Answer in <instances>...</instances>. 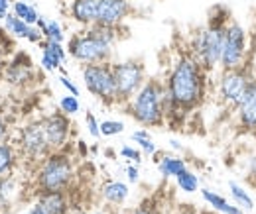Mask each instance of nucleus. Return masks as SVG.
I'll return each instance as SVG.
<instances>
[{"instance_id":"0eeeda50","label":"nucleus","mask_w":256,"mask_h":214,"mask_svg":"<svg viewBox=\"0 0 256 214\" xmlns=\"http://www.w3.org/2000/svg\"><path fill=\"white\" fill-rule=\"evenodd\" d=\"M83 85L91 96L104 106H116V85H114V73L112 61L91 63L81 67Z\"/></svg>"},{"instance_id":"393cba45","label":"nucleus","mask_w":256,"mask_h":214,"mask_svg":"<svg viewBox=\"0 0 256 214\" xmlns=\"http://www.w3.org/2000/svg\"><path fill=\"white\" fill-rule=\"evenodd\" d=\"M40 31H42V35H44V39H52V41H65V31L62 28V24L58 22V20H46L44 16H40V20H38V24H36Z\"/></svg>"},{"instance_id":"4468645a","label":"nucleus","mask_w":256,"mask_h":214,"mask_svg":"<svg viewBox=\"0 0 256 214\" xmlns=\"http://www.w3.org/2000/svg\"><path fill=\"white\" fill-rule=\"evenodd\" d=\"M136 14L132 0H96V22L102 26H124Z\"/></svg>"},{"instance_id":"4c0bfd02","label":"nucleus","mask_w":256,"mask_h":214,"mask_svg":"<svg viewBox=\"0 0 256 214\" xmlns=\"http://www.w3.org/2000/svg\"><path fill=\"white\" fill-rule=\"evenodd\" d=\"M172 214H201L193 205H190V203H186V205H178L174 211H172Z\"/></svg>"},{"instance_id":"5701e85b","label":"nucleus","mask_w":256,"mask_h":214,"mask_svg":"<svg viewBox=\"0 0 256 214\" xmlns=\"http://www.w3.org/2000/svg\"><path fill=\"white\" fill-rule=\"evenodd\" d=\"M132 142L138 146V150L142 152V155H148V157H154L156 153L160 152L156 142L152 140V134L148 132V128H140V130H134L132 132Z\"/></svg>"},{"instance_id":"c85d7f7f","label":"nucleus","mask_w":256,"mask_h":214,"mask_svg":"<svg viewBox=\"0 0 256 214\" xmlns=\"http://www.w3.org/2000/svg\"><path fill=\"white\" fill-rule=\"evenodd\" d=\"M42 49V57H40V65H42V69L44 71H48V73H54V71H62L64 69V63L60 61L50 49H46V47H40Z\"/></svg>"},{"instance_id":"4be33fe9","label":"nucleus","mask_w":256,"mask_h":214,"mask_svg":"<svg viewBox=\"0 0 256 214\" xmlns=\"http://www.w3.org/2000/svg\"><path fill=\"white\" fill-rule=\"evenodd\" d=\"M18 159H20V153H18L14 144H10L8 140L0 142V177L14 173Z\"/></svg>"},{"instance_id":"20e7f679","label":"nucleus","mask_w":256,"mask_h":214,"mask_svg":"<svg viewBox=\"0 0 256 214\" xmlns=\"http://www.w3.org/2000/svg\"><path fill=\"white\" fill-rule=\"evenodd\" d=\"M248 37V55L242 65L230 71H221V79L217 85V100L226 110V114H232L236 110L256 73V31Z\"/></svg>"},{"instance_id":"c9c22d12","label":"nucleus","mask_w":256,"mask_h":214,"mask_svg":"<svg viewBox=\"0 0 256 214\" xmlns=\"http://www.w3.org/2000/svg\"><path fill=\"white\" fill-rule=\"evenodd\" d=\"M126 179H128V183H132V185H136L140 181V167H138L136 163L126 165Z\"/></svg>"},{"instance_id":"2eb2a0df","label":"nucleus","mask_w":256,"mask_h":214,"mask_svg":"<svg viewBox=\"0 0 256 214\" xmlns=\"http://www.w3.org/2000/svg\"><path fill=\"white\" fill-rule=\"evenodd\" d=\"M34 211L40 214H69L71 201L69 191H54V193H38L36 201L32 203Z\"/></svg>"},{"instance_id":"f704fd0d","label":"nucleus","mask_w":256,"mask_h":214,"mask_svg":"<svg viewBox=\"0 0 256 214\" xmlns=\"http://www.w3.org/2000/svg\"><path fill=\"white\" fill-rule=\"evenodd\" d=\"M60 85L67 91V94H73V96H79V94H81L79 87H77V85L73 83V79H71V77H67L65 73H62V77H60Z\"/></svg>"},{"instance_id":"f03ea898","label":"nucleus","mask_w":256,"mask_h":214,"mask_svg":"<svg viewBox=\"0 0 256 214\" xmlns=\"http://www.w3.org/2000/svg\"><path fill=\"white\" fill-rule=\"evenodd\" d=\"M230 18H232V12L224 4L213 6L207 14L205 26H199L188 41V47L193 53V57L209 75L221 63L224 33H226V26H228Z\"/></svg>"},{"instance_id":"7c9ffc66","label":"nucleus","mask_w":256,"mask_h":214,"mask_svg":"<svg viewBox=\"0 0 256 214\" xmlns=\"http://www.w3.org/2000/svg\"><path fill=\"white\" fill-rule=\"evenodd\" d=\"M12 55V41H10V35L6 33V30H0V75L6 67V63Z\"/></svg>"},{"instance_id":"2f4dec72","label":"nucleus","mask_w":256,"mask_h":214,"mask_svg":"<svg viewBox=\"0 0 256 214\" xmlns=\"http://www.w3.org/2000/svg\"><path fill=\"white\" fill-rule=\"evenodd\" d=\"M98 128H100L102 138H114V136L124 132V122H120V120H102L98 124Z\"/></svg>"},{"instance_id":"6ab92c4d","label":"nucleus","mask_w":256,"mask_h":214,"mask_svg":"<svg viewBox=\"0 0 256 214\" xmlns=\"http://www.w3.org/2000/svg\"><path fill=\"white\" fill-rule=\"evenodd\" d=\"M154 157L156 165H158V171L164 179H176L182 171L188 169V161L182 157V155H174V153H162L158 152Z\"/></svg>"},{"instance_id":"cd10ccee","label":"nucleus","mask_w":256,"mask_h":214,"mask_svg":"<svg viewBox=\"0 0 256 214\" xmlns=\"http://www.w3.org/2000/svg\"><path fill=\"white\" fill-rule=\"evenodd\" d=\"M124 214H162V203L156 195H152V197L142 199L136 207L124 211Z\"/></svg>"},{"instance_id":"dca6fc26","label":"nucleus","mask_w":256,"mask_h":214,"mask_svg":"<svg viewBox=\"0 0 256 214\" xmlns=\"http://www.w3.org/2000/svg\"><path fill=\"white\" fill-rule=\"evenodd\" d=\"M4 30H6V33H8L10 37L26 39V41L36 43V45L44 39V35H42V31H40L38 26H30V24H26V22H24V20H20L18 16H14L12 12H8V14H6V18H4Z\"/></svg>"},{"instance_id":"1a4fd4ad","label":"nucleus","mask_w":256,"mask_h":214,"mask_svg":"<svg viewBox=\"0 0 256 214\" xmlns=\"http://www.w3.org/2000/svg\"><path fill=\"white\" fill-rule=\"evenodd\" d=\"M248 39L250 37H248L246 28L238 20L230 18L226 26V33H224L223 53H221V63H219L221 71H230L242 65V61L248 55Z\"/></svg>"},{"instance_id":"aec40b11","label":"nucleus","mask_w":256,"mask_h":214,"mask_svg":"<svg viewBox=\"0 0 256 214\" xmlns=\"http://www.w3.org/2000/svg\"><path fill=\"white\" fill-rule=\"evenodd\" d=\"M130 197V187L122 181H106L100 187V199L110 207H122Z\"/></svg>"},{"instance_id":"ea45409f","label":"nucleus","mask_w":256,"mask_h":214,"mask_svg":"<svg viewBox=\"0 0 256 214\" xmlns=\"http://www.w3.org/2000/svg\"><path fill=\"white\" fill-rule=\"evenodd\" d=\"M10 8H12V0H0V20L6 18V14L10 12Z\"/></svg>"},{"instance_id":"ddd939ff","label":"nucleus","mask_w":256,"mask_h":214,"mask_svg":"<svg viewBox=\"0 0 256 214\" xmlns=\"http://www.w3.org/2000/svg\"><path fill=\"white\" fill-rule=\"evenodd\" d=\"M234 114V128L238 136H254L256 138V73L238 102Z\"/></svg>"},{"instance_id":"79ce46f5","label":"nucleus","mask_w":256,"mask_h":214,"mask_svg":"<svg viewBox=\"0 0 256 214\" xmlns=\"http://www.w3.org/2000/svg\"><path fill=\"white\" fill-rule=\"evenodd\" d=\"M83 214H108L106 211H100V209H96V211H87V213H83Z\"/></svg>"},{"instance_id":"f257e3e1","label":"nucleus","mask_w":256,"mask_h":214,"mask_svg":"<svg viewBox=\"0 0 256 214\" xmlns=\"http://www.w3.org/2000/svg\"><path fill=\"white\" fill-rule=\"evenodd\" d=\"M209 73L193 57L190 47L186 45L172 63L164 85L168 92V108H166V124L172 130H180L186 118L197 110L207 96Z\"/></svg>"},{"instance_id":"37998d69","label":"nucleus","mask_w":256,"mask_h":214,"mask_svg":"<svg viewBox=\"0 0 256 214\" xmlns=\"http://www.w3.org/2000/svg\"><path fill=\"white\" fill-rule=\"evenodd\" d=\"M26 214H40V213H38V211H34V209H30V211H28Z\"/></svg>"},{"instance_id":"423d86ee","label":"nucleus","mask_w":256,"mask_h":214,"mask_svg":"<svg viewBox=\"0 0 256 214\" xmlns=\"http://www.w3.org/2000/svg\"><path fill=\"white\" fill-rule=\"evenodd\" d=\"M65 47H67V55L81 65L112 61L114 55V47L104 39H100V35L91 26L73 33Z\"/></svg>"},{"instance_id":"58836bf2","label":"nucleus","mask_w":256,"mask_h":214,"mask_svg":"<svg viewBox=\"0 0 256 214\" xmlns=\"http://www.w3.org/2000/svg\"><path fill=\"white\" fill-rule=\"evenodd\" d=\"M246 181L248 183H252L256 187V155L254 157H250V161H248V171H246Z\"/></svg>"},{"instance_id":"f3484780","label":"nucleus","mask_w":256,"mask_h":214,"mask_svg":"<svg viewBox=\"0 0 256 214\" xmlns=\"http://www.w3.org/2000/svg\"><path fill=\"white\" fill-rule=\"evenodd\" d=\"M67 14L81 28H89L96 22V0H69Z\"/></svg>"},{"instance_id":"c756f323","label":"nucleus","mask_w":256,"mask_h":214,"mask_svg":"<svg viewBox=\"0 0 256 214\" xmlns=\"http://www.w3.org/2000/svg\"><path fill=\"white\" fill-rule=\"evenodd\" d=\"M60 110L67 114V116H77L81 112V102H79V96H73V94H65L60 98Z\"/></svg>"},{"instance_id":"a211bd4d","label":"nucleus","mask_w":256,"mask_h":214,"mask_svg":"<svg viewBox=\"0 0 256 214\" xmlns=\"http://www.w3.org/2000/svg\"><path fill=\"white\" fill-rule=\"evenodd\" d=\"M20 181L14 173L0 177V214H6L12 211L14 203L20 199Z\"/></svg>"},{"instance_id":"e433bc0d","label":"nucleus","mask_w":256,"mask_h":214,"mask_svg":"<svg viewBox=\"0 0 256 214\" xmlns=\"http://www.w3.org/2000/svg\"><path fill=\"white\" fill-rule=\"evenodd\" d=\"M8 134H10V124H8V118L4 116V110H0V142L8 140Z\"/></svg>"},{"instance_id":"72a5a7b5","label":"nucleus","mask_w":256,"mask_h":214,"mask_svg":"<svg viewBox=\"0 0 256 214\" xmlns=\"http://www.w3.org/2000/svg\"><path fill=\"white\" fill-rule=\"evenodd\" d=\"M98 120H96V116L89 110V112H85V128H87V132H89V136L91 138H100V128H98Z\"/></svg>"},{"instance_id":"412c9836","label":"nucleus","mask_w":256,"mask_h":214,"mask_svg":"<svg viewBox=\"0 0 256 214\" xmlns=\"http://www.w3.org/2000/svg\"><path fill=\"white\" fill-rule=\"evenodd\" d=\"M201 199L207 203V207H211V211L221 214H246L240 207H236L234 203H228L223 195H219L213 189H201Z\"/></svg>"},{"instance_id":"473e14b6","label":"nucleus","mask_w":256,"mask_h":214,"mask_svg":"<svg viewBox=\"0 0 256 214\" xmlns=\"http://www.w3.org/2000/svg\"><path fill=\"white\" fill-rule=\"evenodd\" d=\"M120 157L130 161V163H136V165L142 163V152L138 148H132V146H122L120 148Z\"/></svg>"},{"instance_id":"7ed1b4c3","label":"nucleus","mask_w":256,"mask_h":214,"mask_svg":"<svg viewBox=\"0 0 256 214\" xmlns=\"http://www.w3.org/2000/svg\"><path fill=\"white\" fill-rule=\"evenodd\" d=\"M126 114L140 124L142 128H164L166 126V108H168V92L164 79L148 77L142 89L136 92L122 106Z\"/></svg>"},{"instance_id":"bb28decb","label":"nucleus","mask_w":256,"mask_h":214,"mask_svg":"<svg viewBox=\"0 0 256 214\" xmlns=\"http://www.w3.org/2000/svg\"><path fill=\"white\" fill-rule=\"evenodd\" d=\"M176 185H178V189H180L182 193L193 195V193L199 191V177H197V173H193L192 169L188 167L186 171H182V173L176 177Z\"/></svg>"},{"instance_id":"b1692460","label":"nucleus","mask_w":256,"mask_h":214,"mask_svg":"<svg viewBox=\"0 0 256 214\" xmlns=\"http://www.w3.org/2000/svg\"><path fill=\"white\" fill-rule=\"evenodd\" d=\"M10 12H12L14 16H18L20 20H24L26 24H30V26H36L38 20H40V12L36 10V6H32V4L26 2V0H14Z\"/></svg>"},{"instance_id":"f8f14e48","label":"nucleus","mask_w":256,"mask_h":214,"mask_svg":"<svg viewBox=\"0 0 256 214\" xmlns=\"http://www.w3.org/2000/svg\"><path fill=\"white\" fill-rule=\"evenodd\" d=\"M42 120L44 126V132H46V138H48V144L52 148V152H58V150H64L69 146V138H71V116L64 114L62 110H54L50 114H46Z\"/></svg>"},{"instance_id":"a878e982","label":"nucleus","mask_w":256,"mask_h":214,"mask_svg":"<svg viewBox=\"0 0 256 214\" xmlns=\"http://www.w3.org/2000/svg\"><path fill=\"white\" fill-rule=\"evenodd\" d=\"M228 193H230V197H232V203H234L236 207H240L244 213L254 209V201H252V197L248 195V191H246L242 185L234 183V181H228Z\"/></svg>"},{"instance_id":"9b49d317","label":"nucleus","mask_w":256,"mask_h":214,"mask_svg":"<svg viewBox=\"0 0 256 214\" xmlns=\"http://www.w3.org/2000/svg\"><path fill=\"white\" fill-rule=\"evenodd\" d=\"M0 77L12 89H26L36 81V65L26 51H14Z\"/></svg>"},{"instance_id":"39448f33","label":"nucleus","mask_w":256,"mask_h":214,"mask_svg":"<svg viewBox=\"0 0 256 214\" xmlns=\"http://www.w3.org/2000/svg\"><path fill=\"white\" fill-rule=\"evenodd\" d=\"M73 181H75V163L67 148L46 155L36 167V175H34L36 195L69 191Z\"/></svg>"},{"instance_id":"9d476101","label":"nucleus","mask_w":256,"mask_h":214,"mask_svg":"<svg viewBox=\"0 0 256 214\" xmlns=\"http://www.w3.org/2000/svg\"><path fill=\"white\" fill-rule=\"evenodd\" d=\"M18 153L24 155L28 161H32L36 165L46 155L52 153V148L48 144L42 120H32V122L26 124L24 128H20V134H18Z\"/></svg>"},{"instance_id":"a19ab883","label":"nucleus","mask_w":256,"mask_h":214,"mask_svg":"<svg viewBox=\"0 0 256 214\" xmlns=\"http://www.w3.org/2000/svg\"><path fill=\"white\" fill-rule=\"evenodd\" d=\"M170 144H172V148H174L176 152H182V150H184V148H182V144H180L178 140H170Z\"/></svg>"},{"instance_id":"6e6552de","label":"nucleus","mask_w":256,"mask_h":214,"mask_svg":"<svg viewBox=\"0 0 256 214\" xmlns=\"http://www.w3.org/2000/svg\"><path fill=\"white\" fill-rule=\"evenodd\" d=\"M114 85H116V106H124L128 100L146 83V63L138 57L112 61Z\"/></svg>"}]
</instances>
